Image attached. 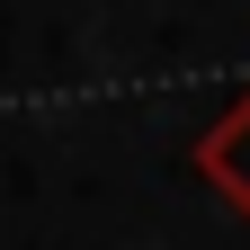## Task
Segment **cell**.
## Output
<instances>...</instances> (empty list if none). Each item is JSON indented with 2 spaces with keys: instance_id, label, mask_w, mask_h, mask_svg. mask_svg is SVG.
<instances>
[{
  "instance_id": "1",
  "label": "cell",
  "mask_w": 250,
  "mask_h": 250,
  "mask_svg": "<svg viewBox=\"0 0 250 250\" xmlns=\"http://www.w3.org/2000/svg\"><path fill=\"white\" fill-rule=\"evenodd\" d=\"M206 161H214V179H224V188H232V197L250 206V99L232 107V125H224V134H214V143H206Z\"/></svg>"
}]
</instances>
